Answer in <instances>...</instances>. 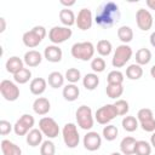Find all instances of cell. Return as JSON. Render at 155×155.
Returning a JSON list of instances; mask_svg holds the SVG:
<instances>
[{"label":"cell","mask_w":155,"mask_h":155,"mask_svg":"<svg viewBox=\"0 0 155 155\" xmlns=\"http://www.w3.org/2000/svg\"><path fill=\"white\" fill-rule=\"evenodd\" d=\"M120 16L121 15H120V10H119V5L116 2L104 1L98 7V10L96 12L94 21L99 27L108 28V27L114 25L116 22H119Z\"/></svg>","instance_id":"cell-1"},{"label":"cell","mask_w":155,"mask_h":155,"mask_svg":"<svg viewBox=\"0 0 155 155\" xmlns=\"http://www.w3.org/2000/svg\"><path fill=\"white\" fill-rule=\"evenodd\" d=\"M46 36V29L42 25H35L34 28H31L30 30L25 31L22 36V41L23 44L29 47V48H34L36 46H39V44L45 39Z\"/></svg>","instance_id":"cell-2"},{"label":"cell","mask_w":155,"mask_h":155,"mask_svg":"<svg viewBox=\"0 0 155 155\" xmlns=\"http://www.w3.org/2000/svg\"><path fill=\"white\" fill-rule=\"evenodd\" d=\"M94 46L90 41H84V42H76L71 46L70 53L74 58L80 59V61H90L93 59L94 54Z\"/></svg>","instance_id":"cell-3"},{"label":"cell","mask_w":155,"mask_h":155,"mask_svg":"<svg viewBox=\"0 0 155 155\" xmlns=\"http://www.w3.org/2000/svg\"><path fill=\"white\" fill-rule=\"evenodd\" d=\"M132 54H133V51L128 45L122 44V45L117 46L115 52H114L113 59H111L113 67L114 68H122L132 58Z\"/></svg>","instance_id":"cell-4"},{"label":"cell","mask_w":155,"mask_h":155,"mask_svg":"<svg viewBox=\"0 0 155 155\" xmlns=\"http://www.w3.org/2000/svg\"><path fill=\"white\" fill-rule=\"evenodd\" d=\"M62 136H63V140H64V144L70 148V149H74L79 145V142H80V134L78 132V127L73 122H69V124H65L63 130H62Z\"/></svg>","instance_id":"cell-5"},{"label":"cell","mask_w":155,"mask_h":155,"mask_svg":"<svg viewBox=\"0 0 155 155\" xmlns=\"http://www.w3.org/2000/svg\"><path fill=\"white\" fill-rule=\"evenodd\" d=\"M75 117L78 121V125L82 128V130H91L93 127L94 120H93V115H92V110L90 107L87 105H80L75 113Z\"/></svg>","instance_id":"cell-6"},{"label":"cell","mask_w":155,"mask_h":155,"mask_svg":"<svg viewBox=\"0 0 155 155\" xmlns=\"http://www.w3.org/2000/svg\"><path fill=\"white\" fill-rule=\"evenodd\" d=\"M39 130L42 132L44 136H46L50 139L56 138L59 134V126H58V124L56 122L54 119L48 117V116H44L42 119H40V121H39Z\"/></svg>","instance_id":"cell-7"},{"label":"cell","mask_w":155,"mask_h":155,"mask_svg":"<svg viewBox=\"0 0 155 155\" xmlns=\"http://www.w3.org/2000/svg\"><path fill=\"white\" fill-rule=\"evenodd\" d=\"M116 116H117V113L115 110L114 104H105V105L98 108L94 114V119L101 125H108Z\"/></svg>","instance_id":"cell-8"},{"label":"cell","mask_w":155,"mask_h":155,"mask_svg":"<svg viewBox=\"0 0 155 155\" xmlns=\"http://www.w3.org/2000/svg\"><path fill=\"white\" fill-rule=\"evenodd\" d=\"M71 35H73V31L68 27L56 25V27H52L48 31V39L53 45H58V44L67 41L68 39H70Z\"/></svg>","instance_id":"cell-9"},{"label":"cell","mask_w":155,"mask_h":155,"mask_svg":"<svg viewBox=\"0 0 155 155\" xmlns=\"http://www.w3.org/2000/svg\"><path fill=\"white\" fill-rule=\"evenodd\" d=\"M34 124V116H31L30 114H23L13 125V131L17 136H27L28 132L33 130Z\"/></svg>","instance_id":"cell-10"},{"label":"cell","mask_w":155,"mask_h":155,"mask_svg":"<svg viewBox=\"0 0 155 155\" xmlns=\"http://www.w3.org/2000/svg\"><path fill=\"white\" fill-rule=\"evenodd\" d=\"M0 93L4 99L8 102H15L19 97V87L10 80H2L0 82Z\"/></svg>","instance_id":"cell-11"},{"label":"cell","mask_w":155,"mask_h":155,"mask_svg":"<svg viewBox=\"0 0 155 155\" xmlns=\"http://www.w3.org/2000/svg\"><path fill=\"white\" fill-rule=\"evenodd\" d=\"M136 23L138 28L143 31L149 30L153 27V16L145 8H139L136 12Z\"/></svg>","instance_id":"cell-12"},{"label":"cell","mask_w":155,"mask_h":155,"mask_svg":"<svg viewBox=\"0 0 155 155\" xmlns=\"http://www.w3.org/2000/svg\"><path fill=\"white\" fill-rule=\"evenodd\" d=\"M84 147L85 149H87L88 151H96L101 148L102 145V137L99 136L98 132L94 131H90L84 136Z\"/></svg>","instance_id":"cell-13"},{"label":"cell","mask_w":155,"mask_h":155,"mask_svg":"<svg viewBox=\"0 0 155 155\" xmlns=\"http://www.w3.org/2000/svg\"><path fill=\"white\" fill-rule=\"evenodd\" d=\"M93 17L90 8H81L76 17V25L80 30H88L92 27Z\"/></svg>","instance_id":"cell-14"},{"label":"cell","mask_w":155,"mask_h":155,"mask_svg":"<svg viewBox=\"0 0 155 155\" xmlns=\"http://www.w3.org/2000/svg\"><path fill=\"white\" fill-rule=\"evenodd\" d=\"M63 56V52L58 45H48L44 50V57L46 61L51 63H58L61 62Z\"/></svg>","instance_id":"cell-15"},{"label":"cell","mask_w":155,"mask_h":155,"mask_svg":"<svg viewBox=\"0 0 155 155\" xmlns=\"http://www.w3.org/2000/svg\"><path fill=\"white\" fill-rule=\"evenodd\" d=\"M23 62L25 65H28L30 68L38 67L42 62V54L36 50H30V51L25 52V54L23 57Z\"/></svg>","instance_id":"cell-16"},{"label":"cell","mask_w":155,"mask_h":155,"mask_svg":"<svg viewBox=\"0 0 155 155\" xmlns=\"http://www.w3.org/2000/svg\"><path fill=\"white\" fill-rule=\"evenodd\" d=\"M51 109L50 101L45 97H39L33 103V110L38 115H46Z\"/></svg>","instance_id":"cell-17"},{"label":"cell","mask_w":155,"mask_h":155,"mask_svg":"<svg viewBox=\"0 0 155 155\" xmlns=\"http://www.w3.org/2000/svg\"><path fill=\"white\" fill-rule=\"evenodd\" d=\"M23 65H24V62H23L19 57H17V56L10 57V58L6 61V64H5L7 73H10V74H12V75H15V74L18 73L21 69H23V68H24Z\"/></svg>","instance_id":"cell-18"},{"label":"cell","mask_w":155,"mask_h":155,"mask_svg":"<svg viewBox=\"0 0 155 155\" xmlns=\"http://www.w3.org/2000/svg\"><path fill=\"white\" fill-rule=\"evenodd\" d=\"M46 87H47V81L44 78H35L30 81V85H29L30 92L35 96L42 94L46 91Z\"/></svg>","instance_id":"cell-19"},{"label":"cell","mask_w":155,"mask_h":155,"mask_svg":"<svg viewBox=\"0 0 155 155\" xmlns=\"http://www.w3.org/2000/svg\"><path fill=\"white\" fill-rule=\"evenodd\" d=\"M59 21L62 22L63 27L70 28L76 23V17L70 8H62L59 11Z\"/></svg>","instance_id":"cell-20"},{"label":"cell","mask_w":155,"mask_h":155,"mask_svg":"<svg viewBox=\"0 0 155 155\" xmlns=\"http://www.w3.org/2000/svg\"><path fill=\"white\" fill-rule=\"evenodd\" d=\"M62 94L64 97L65 101L68 102H74L79 98V94H80V90L79 87L75 85V84H68L67 86L63 87V91H62Z\"/></svg>","instance_id":"cell-21"},{"label":"cell","mask_w":155,"mask_h":155,"mask_svg":"<svg viewBox=\"0 0 155 155\" xmlns=\"http://www.w3.org/2000/svg\"><path fill=\"white\" fill-rule=\"evenodd\" d=\"M136 138L127 136L125 138H122L121 143H120V150L122 153V155H133L134 154V147H136Z\"/></svg>","instance_id":"cell-22"},{"label":"cell","mask_w":155,"mask_h":155,"mask_svg":"<svg viewBox=\"0 0 155 155\" xmlns=\"http://www.w3.org/2000/svg\"><path fill=\"white\" fill-rule=\"evenodd\" d=\"M1 151L4 155H22V149L8 139L1 140Z\"/></svg>","instance_id":"cell-23"},{"label":"cell","mask_w":155,"mask_h":155,"mask_svg":"<svg viewBox=\"0 0 155 155\" xmlns=\"http://www.w3.org/2000/svg\"><path fill=\"white\" fill-rule=\"evenodd\" d=\"M42 136L44 134L39 128H33L27 134V143L33 148L39 147L40 144H42Z\"/></svg>","instance_id":"cell-24"},{"label":"cell","mask_w":155,"mask_h":155,"mask_svg":"<svg viewBox=\"0 0 155 155\" xmlns=\"http://www.w3.org/2000/svg\"><path fill=\"white\" fill-rule=\"evenodd\" d=\"M82 85L86 90L93 91L99 85V78L96 73H88L82 78Z\"/></svg>","instance_id":"cell-25"},{"label":"cell","mask_w":155,"mask_h":155,"mask_svg":"<svg viewBox=\"0 0 155 155\" xmlns=\"http://www.w3.org/2000/svg\"><path fill=\"white\" fill-rule=\"evenodd\" d=\"M117 38L120 39V41L125 45H127L128 42H131L133 40V30L131 27L128 25H122L117 29Z\"/></svg>","instance_id":"cell-26"},{"label":"cell","mask_w":155,"mask_h":155,"mask_svg":"<svg viewBox=\"0 0 155 155\" xmlns=\"http://www.w3.org/2000/svg\"><path fill=\"white\" fill-rule=\"evenodd\" d=\"M64 76L62 73L59 71H52L48 74V79H47V82L48 85L52 87V88H59L64 85Z\"/></svg>","instance_id":"cell-27"},{"label":"cell","mask_w":155,"mask_h":155,"mask_svg":"<svg viewBox=\"0 0 155 155\" xmlns=\"http://www.w3.org/2000/svg\"><path fill=\"white\" fill-rule=\"evenodd\" d=\"M143 75V68L142 65L134 63V64H131L126 68V76L130 79V80H139Z\"/></svg>","instance_id":"cell-28"},{"label":"cell","mask_w":155,"mask_h":155,"mask_svg":"<svg viewBox=\"0 0 155 155\" xmlns=\"http://www.w3.org/2000/svg\"><path fill=\"white\" fill-rule=\"evenodd\" d=\"M150 61H151V52H150V50L143 47V48H139V50L136 52V63H137V64H139V65H145V64H148Z\"/></svg>","instance_id":"cell-29"},{"label":"cell","mask_w":155,"mask_h":155,"mask_svg":"<svg viewBox=\"0 0 155 155\" xmlns=\"http://www.w3.org/2000/svg\"><path fill=\"white\" fill-rule=\"evenodd\" d=\"M97 52L102 56V57H107V56H109L110 53H111V51H113V45H111V42L109 41V40H107V39H102V40H99L98 42H97Z\"/></svg>","instance_id":"cell-30"},{"label":"cell","mask_w":155,"mask_h":155,"mask_svg":"<svg viewBox=\"0 0 155 155\" xmlns=\"http://www.w3.org/2000/svg\"><path fill=\"white\" fill-rule=\"evenodd\" d=\"M121 125H122L124 130L127 132H134L139 127V122H138L137 117H134V116H125L122 119Z\"/></svg>","instance_id":"cell-31"},{"label":"cell","mask_w":155,"mask_h":155,"mask_svg":"<svg viewBox=\"0 0 155 155\" xmlns=\"http://www.w3.org/2000/svg\"><path fill=\"white\" fill-rule=\"evenodd\" d=\"M30 79H31V71H30L28 68H23V69H21L18 73H16V74L13 75L15 82H16V84H19V85L27 84Z\"/></svg>","instance_id":"cell-32"},{"label":"cell","mask_w":155,"mask_h":155,"mask_svg":"<svg viewBox=\"0 0 155 155\" xmlns=\"http://www.w3.org/2000/svg\"><path fill=\"white\" fill-rule=\"evenodd\" d=\"M151 153V144L147 140H137L134 147V155H150Z\"/></svg>","instance_id":"cell-33"},{"label":"cell","mask_w":155,"mask_h":155,"mask_svg":"<svg viewBox=\"0 0 155 155\" xmlns=\"http://www.w3.org/2000/svg\"><path fill=\"white\" fill-rule=\"evenodd\" d=\"M105 92L109 98L116 99V98L121 97V94L124 93V86L122 85H107Z\"/></svg>","instance_id":"cell-34"},{"label":"cell","mask_w":155,"mask_h":155,"mask_svg":"<svg viewBox=\"0 0 155 155\" xmlns=\"http://www.w3.org/2000/svg\"><path fill=\"white\" fill-rule=\"evenodd\" d=\"M108 85H122L124 82V74L120 70H111L107 76Z\"/></svg>","instance_id":"cell-35"},{"label":"cell","mask_w":155,"mask_h":155,"mask_svg":"<svg viewBox=\"0 0 155 155\" xmlns=\"http://www.w3.org/2000/svg\"><path fill=\"white\" fill-rule=\"evenodd\" d=\"M102 133H103L104 139L111 142V140H115L116 139V137L119 134V130H117V127L115 125H107V126H104Z\"/></svg>","instance_id":"cell-36"},{"label":"cell","mask_w":155,"mask_h":155,"mask_svg":"<svg viewBox=\"0 0 155 155\" xmlns=\"http://www.w3.org/2000/svg\"><path fill=\"white\" fill-rule=\"evenodd\" d=\"M114 107H115V110L117 113V116H122V115H126L130 110V105H128V102L125 101V99H117L115 103H114Z\"/></svg>","instance_id":"cell-37"},{"label":"cell","mask_w":155,"mask_h":155,"mask_svg":"<svg viewBox=\"0 0 155 155\" xmlns=\"http://www.w3.org/2000/svg\"><path fill=\"white\" fill-rule=\"evenodd\" d=\"M56 154V147L52 140L47 139L42 142L40 147V155H54Z\"/></svg>","instance_id":"cell-38"},{"label":"cell","mask_w":155,"mask_h":155,"mask_svg":"<svg viewBox=\"0 0 155 155\" xmlns=\"http://www.w3.org/2000/svg\"><path fill=\"white\" fill-rule=\"evenodd\" d=\"M105 61L102 58V57H97V58H93L91 61V69L93 70V73L98 74V73H102L105 70Z\"/></svg>","instance_id":"cell-39"},{"label":"cell","mask_w":155,"mask_h":155,"mask_svg":"<svg viewBox=\"0 0 155 155\" xmlns=\"http://www.w3.org/2000/svg\"><path fill=\"white\" fill-rule=\"evenodd\" d=\"M64 78H65L70 84H76V82L81 79V73H80V70L76 69V68H69V69L65 71Z\"/></svg>","instance_id":"cell-40"},{"label":"cell","mask_w":155,"mask_h":155,"mask_svg":"<svg viewBox=\"0 0 155 155\" xmlns=\"http://www.w3.org/2000/svg\"><path fill=\"white\" fill-rule=\"evenodd\" d=\"M150 119H154V114H153V110L149 109V108H142L138 110L137 113V120L138 122H143V121H147V120H150Z\"/></svg>","instance_id":"cell-41"},{"label":"cell","mask_w":155,"mask_h":155,"mask_svg":"<svg viewBox=\"0 0 155 155\" xmlns=\"http://www.w3.org/2000/svg\"><path fill=\"white\" fill-rule=\"evenodd\" d=\"M139 126L142 127L143 131L153 133L155 131V117L150 119V120H147V121H143V122H139Z\"/></svg>","instance_id":"cell-42"},{"label":"cell","mask_w":155,"mask_h":155,"mask_svg":"<svg viewBox=\"0 0 155 155\" xmlns=\"http://www.w3.org/2000/svg\"><path fill=\"white\" fill-rule=\"evenodd\" d=\"M11 131H12V125L6 120H1L0 121V134L1 136H6Z\"/></svg>","instance_id":"cell-43"},{"label":"cell","mask_w":155,"mask_h":155,"mask_svg":"<svg viewBox=\"0 0 155 155\" xmlns=\"http://www.w3.org/2000/svg\"><path fill=\"white\" fill-rule=\"evenodd\" d=\"M61 5L65 6V8H69L70 6L75 5V1H74V0H73V1H64V0H61Z\"/></svg>","instance_id":"cell-44"},{"label":"cell","mask_w":155,"mask_h":155,"mask_svg":"<svg viewBox=\"0 0 155 155\" xmlns=\"http://www.w3.org/2000/svg\"><path fill=\"white\" fill-rule=\"evenodd\" d=\"M0 24H1V27H0V33H4L5 29H6V23H5V18H4V17L0 18Z\"/></svg>","instance_id":"cell-45"},{"label":"cell","mask_w":155,"mask_h":155,"mask_svg":"<svg viewBox=\"0 0 155 155\" xmlns=\"http://www.w3.org/2000/svg\"><path fill=\"white\" fill-rule=\"evenodd\" d=\"M147 6L155 11V0H147Z\"/></svg>","instance_id":"cell-46"},{"label":"cell","mask_w":155,"mask_h":155,"mask_svg":"<svg viewBox=\"0 0 155 155\" xmlns=\"http://www.w3.org/2000/svg\"><path fill=\"white\" fill-rule=\"evenodd\" d=\"M150 44L153 47H155V31L151 33V35H150Z\"/></svg>","instance_id":"cell-47"},{"label":"cell","mask_w":155,"mask_h":155,"mask_svg":"<svg viewBox=\"0 0 155 155\" xmlns=\"http://www.w3.org/2000/svg\"><path fill=\"white\" fill-rule=\"evenodd\" d=\"M150 144H151V147L155 148V131L153 132V134H151V137H150Z\"/></svg>","instance_id":"cell-48"},{"label":"cell","mask_w":155,"mask_h":155,"mask_svg":"<svg viewBox=\"0 0 155 155\" xmlns=\"http://www.w3.org/2000/svg\"><path fill=\"white\" fill-rule=\"evenodd\" d=\"M150 75H151L153 79H155V65H153V67L150 68Z\"/></svg>","instance_id":"cell-49"},{"label":"cell","mask_w":155,"mask_h":155,"mask_svg":"<svg viewBox=\"0 0 155 155\" xmlns=\"http://www.w3.org/2000/svg\"><path fill=\"white\" fill-rule=\"evenodd\" d=\"M110 155H122V153H117V151H114V153H111Z\"/></svg>","instance_id":"cell-50"}]
</instances>
